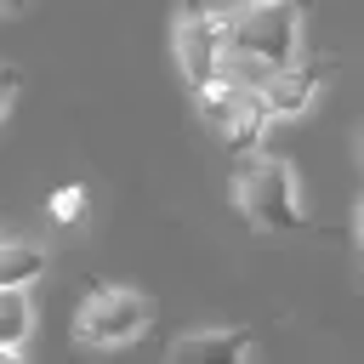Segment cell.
Masks as SVG:
<instances>
[{
	"instance_id": "5bb4252c",
	"label": "cell",
	"mask_w": 364,
	"mask_h": 364,
	"mask_svg": "<svg viewBox=\"0 0 364 364\" xmlns=\"http://www.w3.org/2000/svg\"><path fill=\"white\" fill-rule=\"evenodd\" d=\"M23 6H28V0H0V11H23Z\"/></svg>"
},
{
	"instance_id": "3957f363",
	"label": "cell",
	"mask_w": 364,
	"mask_h": 364,
	"mask_svg": "<svg viewBox=\"0 0 364 364\" xmlns=\"http://www.w3.org/2000/svg\"><path fill=\"white\" fill-rule=\"evenodd\" d=\"M148 324H154V301L142 290H125V284H91L74 307V341L97 347V353L142 341Z\"/></svg>"
},
{
	"instance_id": "52a82bcc",
	"label": "cell",
	"mask_w": 364,
	"mask_h": 364,
	"mask_svg": "<svg viewBox=\"0 0 364 364\" xmlns=\"http://www.w3.org/2000/svg\"><path fill=\"white\" fill-rule=\"evenodd\" d=\"M250 330L245 324H205L182 330L171 341V364H250Z\"/></svg>"
},
{
	"instance_id": "8fae6325",
	"label": "cell",
	"mask_w": 364,
	"mask_h": 364,
	"mask_svg": "<svg viewBox=\"0 0 364 364\" xmlns=\"http://www.w3.org/2000/svg\"><path fill=\"white\" fill-rule=\"evenodd\" d=\"M17 85H23V74H17L11 63H0V119H6V108H11V97H17Z\"/></svg>"
},
{
	"instance_id": "4fadbf2b",
	"label": "cell",
	"mask_w": 364,
	"mask_h": 364,
	"mask_svg": "<svg viewBox=\"0 0 364 364\" xmlns=\"http://www.w3.org/2000/svg\"><path fill=\"white\" fill-rule=\"evenodd\" d=\"M0 364H23V353L17 347H0Z\"/></svg>"
},
{
	"instance_id": "7c38bea8",
	"label": "cell",
	"mask_w": 364,
	"mask_h": 364,
	"mask_svg": "<svg viewBox=\"0 0 364 364\" xmlns=\"http://www.w3.org/2000/svg\"><path fill=\"white\" fill-rule=\"evenodd\" d=\"M210 6H216V11H228V6H256V0H210ZM279 6H296V11H307L313 0H279Z\"/></svg>"
},
{
	"instance_id": "30bf717a",
	"label": "cell",
	"mask_w": 364,
	"mask_h": 364,
	"mask_svg": "<svg viewBox=\"0 0 364 364\" xmlns=\"http://www.w3.org/2000/svg\"><path fill=\"white\" fill-rule=\"evenodd\" d=\"M46 210H51V222H80L85 216V188H57L46 199Z\"/></svg>"
},
{
	"instance_id": "9c48e42d",
	"label": "cell",
	"mask_w": 364,
	"mask_h": 364,
	"mask_svg": "<svg viewBox=\"0 0 364 364\" xmlns=\"http://www.w3.org/2000/svg\"><path fill=\"white\" fill-rule=\"evenodd\" d=\"M34 330V301L28 290H0V347H23Z\"/></svg>"
},
{
	"instance_id": "277c9868",
	"label": "cell",
	"mask_w": 364,
	"mask_h": 364,
	"mask_svg": "<svg viewBox=\"0 0 364 364\" xmlns=\"http://www.w3.org/2000/svg\"><path fill=\"white\" fill-rule=\"evenodd\" d=\"M171 46H176V68H182V80H188L193 91L216 85L222 68H228V11H216V6H188V11H176Z\"/></svg>"
},
{
	"instance_id": "6da1fadb",
	"label": "cell",
	"mask_w": 364,
	"mask_h": 364,
	"mask_svg": "<svg viewBox=\"0 0 364 364\" xmlns=\"http://www.w3.org/2000/svg\"><path fill=\"white\" fill-rule=\"evenodd\" d=\"M301 57V11L279 6V0H256V6H228V85H256L273 68H290Z\"/></svg>"
},
{
	"instance_id": "ba28073f",
	"label": "cell",
	"mask_w": 364,
	"mask_h": 364,
	"mask_svg": "<svg viewBox=\"0 0 364 364\" xmlns=\"http://www.w3.org/2000/svg\"><path fill=\"white\" fill-rule=\"evenodd\" d=\"M46 273V250L28 239H0V290H28Z\"/></svg>"
},
{
	"instance_id": "7a4b0ae2",
	"label": "cell",
	"mask_w": 364,
	"mask_h": 364,
	"mask_svg": "<svg viewBox=\"0 0 364 364\" xmlns=\"http://www.w3.org/2000/svg\"><path fill=\"white\" fill-rule=\"evenodd\" d=\"M233 205L256 233H290L307 222L296 165L279 154H245V165L233 171Z\"/></svg>"
},
{
	"instance_id": "8992f818",
	"label": "cell",
	"mask_w": 364,
	"mask_h": 364,
	"mask_svg": "<svg viewBox=\"0 0 364 364\" xmlns=\"http://www.w3.org/2000/svg\"><path fill=\"white\" fill-rule=\"evenodd\" d=\"M330 57L318 63V57H296L290 68H273V74H262L256 85H250V97H256V108L267 114V125L273 119H296V114H307L318 97H324V85H330Z\"/></svg>"
},
{
	"instance_id": "5b68a950",
	"label": "cell",
	"mask_w": 364,
	"mask_h": 364,
	"mask_svg": "<svg viewBox=\"0 0 364 364\" xmlns=\"http://www.w3.org/2000/svg\"><path fill=\"white\" fill-rule=\"evenodd\" d=\"M193 102H199L205 125L222 136V148H228V154H256V148H262V136H267V114L256 108V97H250L245 85L216 80V85L193 91Z\"/></svg>"
}]
</instances>
